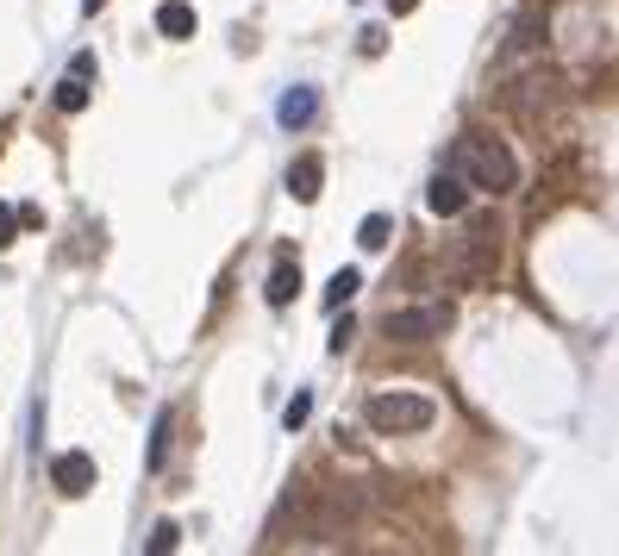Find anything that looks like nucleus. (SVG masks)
Listing matches in <instances>:
<instances>
[{"label": "nucleus", "mask_w": 619, "mask_h": 556, "mask_svg": "<svg viewBox=\"0 0 619 556\" xmlns=\"http://www.w3.org/2000/svg\"><path fill=\"white\" fill-rule=\"evenodd\" d=\"M450 163H457V175H464L469 188H488V194H507L520 182V163L507 151V138H495V132H464Z\"/></svg>", "instance_id": "1"}, {"label": "nucleus", "mask_w": 619, "mask_h": 556, "mask_svg": "<svg viewBox=\"0 0 619 556\" xmlns=\"http://www.w3.org/2000/svg\"><path fill=\"white\" fill-rule=\"evenodd\" d=\"M432 413L438 406L426 401V394H406V388H388V394H369V406H363V419L376 425V432H426L432 425Z\"/></svg>", "instance_id": "2"}, {"label": "nucleus", "mask_w": 619, "mask_h": 556, "mask_svg": "<svg viewBox=\"0 0 619 556\" xmlns=\"http://www.w3.org/2000/svg\"><path fill=\"white\" fill-rule=\"evenodd\" d=\"M450 301H432V307H401V313H388L382 331L394 338V345H426V338H445L450 331Z\"/></svg>", "instance_id": "3"}, {"label": "nucleus", "mask_w": 619, "mask_h": 556, "mask_svg": "<svg viewBox=\"0 0 619 556\" xmlns=\"http://www.w3.org/2000/svg\"><path fill=\"white\" fill-rule=\"evenodd\" d=\"M51 481H57V494H88V488H95V457H88V450L51 457Z\"/></svg>", "instance_id": "4"}, {"label": "nucleus", "mask_w": 619, "mask_h": 556, "mask_svg": "<svg viewBox=\"0 0 619 556\" xmlns=\"http://www.w3.org/2000/svg\"><path fill=\"white\" fill-rule=\"evenodd\" d=\"M426 207L438 212V219H457V212L469 207V182L464 175H438V182L426 188Z\"/></svg>", "instance_id": "5"}, {"label": "nucleus", "mask_w": 619, "mask_h": 556, "mask_svg": "<svg viewBox=\"0 0 619 556\" xmlns=\"http://www.w3.org/2000/svg\"><path fill=\"white\" fill-rule=\"evenodd\" d=\"M319 188H326V163H319V156H294L289 163V194L294 200H319Z\"/></svg>", "instance_id": "6"}, {"label": "nucleus", "mask_w": 619, "mask_h": 556, "mask_svg": "<svg viewBox=\"0 0 619 556\" xmlns=\"http://www.w3.org/2000/svg\"><path fill=\"white\" fill-rule=\"evenodd\" d=\"M313 113H319V95H313V88H289V95L275 100V119H282L289 132H301V126H313Z\"/></svg>", "instance_id": "7"}, {"label": "nucleus", "mask_w": 619, "mask_h": 556, "mask_svg": "<svg viewBox=\"0 0 619 556\" xmlns=\"http://www.w3.org/2000/svg\"><path fill=\"white\" fill-rule=\"evenodd\" d=\"M294 294H301V263H294V257H282V263H275V275H270V288H263V301H270V307H289Z\"/></svg>", "instance_id": "8"}, {"label": "nucleus", "mask_w": 619, "mask_h": 556, "mask_svg": "<svg viewBox=\"0 0 619 556\" xmlns=\"http://www.w3.org/2000/svg\"><path fill=\"white\" fill-rule=\"evenodd\" d=\"M156 32L163 39H194V7L188 0H163L156 7Z\"/></svg>", "instance_id": "9"}, {"label": "nucleus", "mask_w": 619, "mask_h": 556, "mask_svg": "<svg viewBox=\"0 0 619 556\" xmlns=\"http://www.w3.org/2000/svg\"><path fill=\"white\" fill-rule=\"evenodd\" d=\"M551 100H557V81H551V76H539V81H525L520 95H513V113H544Z\"/></svg>", "instance_id": "10"}, {"label": "nucleus", "mask_w": 619, "mask_h": 556, "mask_svg": "<svg viewBox=\"0 0 619 556\" xmlns=\"http://www.w3.org/2000/svg\"><path fill=\"white\" fill-rule=\"evenodd\" d=\"M57 107L63 113H82V107H88V76H82V69H69V76L57 81Z\"/></svg>", "instance_id": "11"}, {"label": "nucleus", "mask_w": 619, "mask_h": 556, "mask_svg": "<svg viewBox=\"0 0 619 556\" xmlns=\"http://www.w3.org/2000/svg\"><path fill=\"white\" fill-rule=\"evenodd\" d=\"M544 44V13L539 7H525V20L513 25V51H539Z\"/></svg>", "instance_id": "12"}, {"label": "nucleus", "mask_w": 619, "mask_h": 556, "mask_svg": "<svg viewBox=\"0 0 619 556\" xmlns=\"http://www.w3.org/2000/svg\"><path fill=\"white\" fill-rule=\"evenodd\" d=\"M357 288H363V275H357V269H338V275L326 282V307L338 313V307H345V301H350Z\"/></svg>", "instance_id": "13"}, {"label": "nucleus", "mask_w": 619, "mask_h": 556, "mask_svg": "<svg viewBox=\"0 0 619 556\" xmlns=\"http://www.w3.org/2000/svg\"><path fill=\"white\" fill-rule=\"evenodd\" d=\"M388 231H394V219H388V212H369L363 226H357V244H363V250H382Z\"/></svg>", "instance_id": "14"}, {"label": "nucleus", "mask_w": 619, "mask_h": 556, "mask_svg": "<svg viewBox=\"0 0 619 556\" xmlns=\"http://www.w3.org/2000/svg\"><path fill=\"white\" fill-rule=\"evenodd\" d=\"M175 544H182V525H175V519H163V525H156V532L144 537V550H151V556H170Z\"/></svg>", "instance_id": "15"}, {"label": "nucleus", "mask_w": 619, "mask_h": 556, "mask_svg": "<svg viewBox=\"0 0 619 556\" xmlns=\"http://www.w3.org/2000/svg\"><path fill=\"white\" fill-rule=\"evenodd\" d=\"M170 413H156V438H151V469H163V457H170Z\"/></svg>", "instance_id": "16"}, {"label": "nucleus", "mask_w": 619, "mask_h": 556, "mask_svg": "<svg viewBox=\"0 0 619 556\" xmlns=\"http://www.w3.org/2000/svg\"><path fill=\"white\" fill-rule=\"evenodd\" d=\"M307 413H313V394H294L289 413H282V425H289V432H301V425H307Z\"/></svg>", "instance_id": "17"}, {"label": "nucleus", "mask_w": 619, "mask_h": 556, "mask_svg": "<svg viewBox=\"0 0 619 556\" xmlns=\"http://www.w3.org/2000/svg\"><path fill=\"white\" fill-rule=\"evenodd\" d=\"M350 338H357V326H350V319H338V326H332V350L345 357V350H350Z\"/></svg>", "instance_id": "18"}, {"label": "nucleus", "mask_w": 619, "mask_h": 556, "mask_svg": "<svg viewBox=\"0 0 619 556\" xmlns=\"http://www.w3.org/2000/svg\"><path fill=\"white\" fill-rule=\"evenodd\" d=\"M13 226H20V212H13V207H0V250L13 244Z\"/></svg>", "instance_id": "19"}, {"label": "nucleus", "mask_w": 619, "mask_h": 556, "mask_svg": "<svg viewBox=\"0 0 619 556\" xmlns=\"http://www.w3.org/2000/svg\"><path fill=\"white\" fill-rule=\"evenodd\" d=\"M382 44H388V32H376V25H369V32H363V57H382Z\"/></svg>", "instance_id": "20"}, {"label": "nucleus", "mask_w": 619, "mask_h": 556, "mask_svg": "<svg viewBox=\"0 0 619 556\" xmlns=\"http://www.w3.org/2000/svg\"><path fill=\"white\" fill-rule=\"evenodd\" d=\"M413 7H420V0H388V13H413Z\"/></svg>", "instance_id": "21"}, {"label": "nucleus", "mask_w": 619, "mask_h": 556, "mask_svg": "<svg viewBox=\"0 0 619 556\" xmlns=\"http://www.w3.org/2000/svg\"><path fill=\"white\" fill-rule=\"evenodd\" d=\"M100 7H107V0H82V13H100Z\"/></svg>", "instance_id": "22"}]
</instances>
